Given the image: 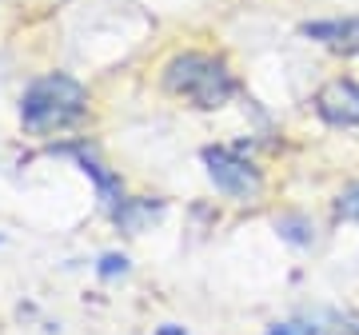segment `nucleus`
<instances>
[{"label":"nucleus","instance_id":"20e7f679","mask_svg":"<svg viewBox=\"0 0 359 335\" xmlns=\"http://www.w3.org/2000/svg\"><path fill=\"white\" fill-rule=\"evenodd\" d=\"M316 112L320 120H327L332 128H355L359 124V84L355 80H327L320 92H316Z\"/></svg>","mask_w":359,"mask_h":335},{"label":"nucleus","instance_id":"1a4fd4ad","mask_svg":"<svg viewBox=\"0 0 359 335\" xmlns=\"http://www.w3.org/2000/svg\"><path fill=\"white\" fill-rule=\"evenodd\" d=\"M335 212H339L344 219H355V224H359V180L347 184L344 192H339V200H335Z\"/></svg>","mask_w":359,"mask_h":335},{"label":"nucleus","instance_id":"9d476101","mask_svg":"<svg viewBox=\"0 0 359 335\" xmlns=\"http://www.w3.org/2000/svg\"><path fill=\"white\" fill-rule=\"evenodd\" d=\"M268 335H308L304 327H295V323H271Z\"/></svg>","mask_w":359,"mask_h":335},{"label":"nucleus","instance_id":"0eeeda50","mask_svg":"<svg viewBox=\"0 0 359 335\" xmlns=\"http://www.w3.org/2000/svg\"><path fill=\"white\" fill-rule=\"evenodd\" d=\"M160 207H164L160 200H124V204L112 212V219L124 228V232H140L152 216H160Z\"/></svg>","mask_w":359,"mask_h":335},{"label":"nucleus","instance_id":"f257e3e1","mask_svg":"<svg viewBox=\"0 0 359 335\" xmlns=\"http://www.w3.org/2000/svg\"><path fill=\"white\" fill-rule=\"evenodd\" d=\"M84 112H88V88L65 72L32 80L20 96V124L32 136L72 128L76 120H84Z\"/></svg>","mask_w":359,"mask_h":335},{"label":"nucleus","instance_id":"9b49d317","mask_svg":"<svg viewBox=\"0 0 359 335\" xmlns=\"http://www.w3.org/2000/svg\"><path fill=\"white\" fill-rule=\"evenodd\" d=\"M156 335H184V327H176V323H164Z\"/></svg>","mask_w":359,"mask_h":335},{"label":"nucleus","instance_id":"423d86ee","mask_svg":"<svg viewBox=\"0 0 359 335\" xmlns=\"http://www.w3.org/2000/svg\"><path fill=\"white\" fill-rule=\"evenodd\" d=\"M76 160H80V168L92 176V184H96V192H100V204L108 207V212H116V207L124 204V192H120V180H116L112 172H104L96 160H92L88 152H76Z\"/></svg>","mask_w":359,"mask_h":335},{"label":"nucleus","instance_id":"f8f14e48","mask_svg":"<svg viewBox=\"0 0 359 335\" xmlns=\"http://www.w3.org/2000/svg\"><path fill=\"white\" fill-rule=\"evenodd\" d=\"M351 331H355V335H359V323H355V327H351Z\"/></svg>","mask_w":359,"mask_h":335},{"label":"nucleus","instance_id":"6e6552de","mask_svg":"<svg viewBox=\"0 0 359 335\" xmlns=\"http://www.w3.org/2000/svg\"><path fill=\"white\" fill-rule=\"evenodd\" d=\"M128 271V256H120V252H104L100 264H96V275L100 280H116V275H124Z\"/></svg>","mask_w":359,"mask_h":335},{"label":"nucleus","instance_id":"7ed1b4c3","mask_svg":"<svg viewBox=\"0 0 359 335\" xmlns=\"http://www.w3.org/2000/svg\"><path fill=\"white\" fill-rule=\"evenodd\" d=\"M204 164H208L212 184H216L219 192L236 196V200H256L259 188H264L259 168L248 156L231 152V148H204Z\"/></svg>","mask_w":359,"mask_h":335},{"label":"nucleus","instance_id":"f03ea898","mask_svg":"<svg viewBox=\"0 0 359 335\" xmlns=\"http://www.w3.org/2000/svg\"><path fill=\"white\" fill-rule=\"evenodd\" d=\"M164 88L180 100H188L192 108H224V104L240 92L231 68L208 52H176L164 64Z\"/></svg>","mask_w":359,"mask_h":335},{"label":"nucleus","instance_id":"39448f33","mask_svg":"<svg viewBox=\"0 0 359 335\" xmlns=\"http://www.w3.org/2000/svg\"><path fill=\"white\" fill-rule=\"evenodd\" d=\"M308 40L323 44V48H335V52H359V16H335V20H308L299 28Z\"/></svg>","mask_w":359,"mask_h":335}]
</instances>
